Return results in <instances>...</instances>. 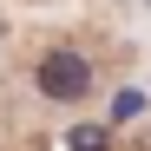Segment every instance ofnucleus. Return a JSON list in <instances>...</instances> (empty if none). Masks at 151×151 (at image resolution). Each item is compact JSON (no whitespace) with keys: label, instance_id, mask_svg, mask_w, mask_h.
<instances>
[{"label":"nucleus","instance_id":"f257e3e1","mask_svg":"<svg viewBox=\"0 0 151 151\" xmlns=\"http://www.w3.org/2000/svg\"><path fill=\"white\" fill-rule=\"evenodd\" d=\"M33 86L53 99V105H79V99L92 92V59H86V53H72V46H53V53H40Z\"/></svg>","mask_w":151,"mask_h":151},{"label":"nucleus","instance_id":"f03ea898","mask_svg":"<svg viewBox=\"0 0 151 151\" xmlns=\"http://www.w3.org/2000/svg\"><path fill=\"white\" fill-rule=\"evenodd\" d=\"M72 151H105V132H92V125H79V132H72Z\"/></svg>","mask_w":151,"mask_h":151}]
</instances>
